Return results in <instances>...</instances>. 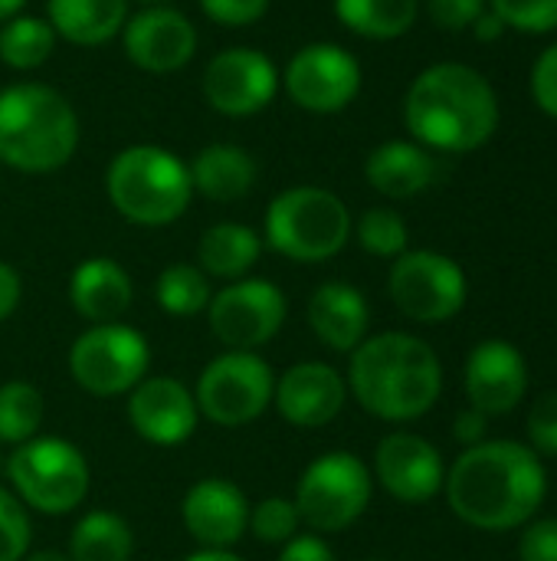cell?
<instances>
[{"label": "cell", "instance_id": "6da1fadb", "mask_svg": "<svg viewBox=\"0 0 557 561\" xmlns=\"http://www.w3.org/2000/svg\"><path fill=\"white\" fill-rule=\"evenodd\" d=\"M443 493L453 516L466 526L512 533L532 523L548 500V470L529 444L483 440L456 457Z\"/></svg>", "mask_w": 557, "mask_h": 561}, {"label": "cell", "instance_id": "7a4b0ae2", "mask_svg": "<svg viewBox=\"0 0 557 561\" xmlns=\"http://www.w3.org/2000/svg\"><path fill=\"white\" fill-rule=\"evenodd\" d=\"M404 122L427 151L466 154L496 135L499 95L479 69L466 62H437L410 82Z\"/></svg>", "mask_w": 557, "mask_h": 561}, {"label": "cell", "instance_id": "3957f363", "mask_svg": "<svg viewBox=\"0 0 557 561\" xmlns=\"http://www.w3.org/2000/svg\"><path fill=\"white\" fill-rule=\"evenodd\" d=\"M345 381L368 414L387 424H410L440 401L443 365L430 342L410 332H381L351 352Z\"/></svg>", "mask_w": 557, "mask_h": 561}, {"label": "cell", "instance_id": "277c9868", "mask_svg": "<svg viewBox=\"0 0 557 561\" xmlns=\"http://www.w3.org/2000/svg\"><path fill=\"white\" fill-rule=\"evenodd\" d=\"M79 148V115L62 92L43 82L0 89V161L23 174H49Z\"/></svg>", "mask_w": 557, "mask_h": 561}, {"label": "cell", "instance_id": "5b68a950", "mask_svg": "<svg viewBox=\"0 0 557 561\" xmlns=\"http://www.w3.org/2000/svg\"><path fill=\"white\" fill-rule=\"evenodd\" d=\"M112 207L138 227H167L190 207L194 184L187 164L161 145L121 148L105 171Z\"/></svg>", "mask_w": 557, "mask_h": 561}, {"label": "cell", "instance_id": "8992f818", "mask_svg": "<svg viewBox=\"0 0 557 561\" xmlns=\"http://www.w3.org/2000/svg\"><path fill=\"white\" fill-rule=\"evenodd\" d=\"M348 204L325 187H289L266 210V243L292 263H325L351 240Z\"/></svg>", "mask_w": 557, "mask_h": 561}, {"label": "cell", "instance_id": "52a82bcc", "mask_svg": "<svg viewBox=\"0 0 557 561\" xmlns=\"http://www.w3.org/2000/svg\"><path fill=\"white\" fill-rule=\"evenodd\" d=\"M3 473L13 496L43 516H66L89 496V463L79 447L59 437H33L20 444L7 457Z\"/></svg>", "mask_w": 557, "mask_h": 561}, {"label": "cell", "instance_id": "ba28073f", "mask_svg": "<svg viewBox=\"0 0 557 561\" xmlns=\"http://www.w3.org/2000/svg\"><path fill=\"white\" fill-rule=\"evenodd\" d=\"M371 493L374 477L368 463L348 450H335L305 467L292 503L299 510V519L312 533L328 536L355 526L371 506Z\"/></svg>", "mask_w": 557, "mask_h": 561}, {"label": "cell", "instance_id": "9c48e42d", "mask_svg": "<svg viewBox=\"0 0 557 561\" xmlns=\"http://www.w3.org/2000/svg\"><path fill=\"white\" fill-rule=\"evenodd\" d=\"M148 365H151V348L144 335L121 322L92 325L69 348L72 381L95 398L128 394L135 385L148 378Z\"/></svg>", "mask_w": 557, "mask_h": 561}, {"label": "cell", "instance_id": "30bf717a", "mask_svg": "<svg viewBox=\"0 0 557 561\" xmlns=\"http://www.w3.org/2000/svg\"><path fill=\"white\" fill-rule=\"evenodd\" d=\"M276 375L256 352H223L197 378V411L217 427H243L272 404Z\"/></svg>", "mask_w": 557, "mask_h": 561}, {"label": "cell", "instance_id": "8fae6325", "mask_svg": "<svg viewBox=\"0 0 557 561\" xmlns=\"http://www.w3.org/2000/svg\"><path fill=\"white\" fill-rule=\"evenodd\" d=\"M394 306L423 325L450 322L469 299V279L456 260L437 250H407L394 260L387 276Z\"/></svg>", "mask_w": 557, "mask_h": 561}, {"label": "cell", "instance_id": "7c38bea8", "mask_svg": "<svg viewBox=\"0 0 557 561\" xmlns=\"http://www.w3.org/2000/svg\"><path fill=\"white\" fill-rule=\"evenodd\" d=\"M286 296L269 279H236L223 286L210 306L207 322L220 345L230 352H256L286 325Z\"/></svg>", "mask_w": 557, "mask_h": 561}, {"label": "cell", "instance_id": "4fadbf2b", "mask_svg": "<svg viewBox=\"0 0 557 561\" xmlns=\"http://www.w3.org/2000/svg\"><path fill=\"white\" fill-rule=\"evenodd\" d=\"M289 99L312 115H335L361 92V62L338 43L302 46L279 72Z\"/></svg>", "mask_w": 557, "mask_h": 561}, {"label": "cell", "instance_id": "5bb4252c", "mask_svg": "<svg viewBox=\"0 0 557 561\" xmlns=\"http://www.w3.org/2000/svg\"><path fill=\"white\" fill-rule=\"evenodd\" d=\"M276 62L250 46L220 49L204 69V99L227 118H246L263 112L279 92Z\"/></svg>", "mask_w": 557, "mask_h": 561}, {"label": "cell", "instance_id": "9a60e30c", "mask_svg": "<svg viewBox=\"0 0 557 561\" xmlns=\"http://www.w3.org/2000/svg\"><path fill=\"white\" fill-rule=\"evenodd\" d=\"M371 477L397 503L420 506L443 493L446 463H443V454L427 437L410 434V431H394L378 444Z\"/></svg>", "mask_w": 557, "mask_h": 561}, {"label": "cell", "instance_id": "2e32d148", "mask_svg": "<svg viewBox=\"0 0 557 561\" xmlns=\"http://www.w3.org/2000/svg\"><path fill=\"white\" fill-rule=\"evenodd\" d=\"M118 36H121L125 56L138 69L154 72V76L184 69L197 53V26L174 3L141 7L138 13H128Z\"/></svg>", "mask_w": 557, "mask_h": 561}, {"label": "cell", "instance_id": "e0dca14e", "mask_svg": "<svg viewBox=\"0 0 557 561\" xmlns=\"http://www.w3.org/2000/svg\"><path fill=\"white\" fill-rule=\"evenodd\" d=\"M463 388L469 408L483 411L486 417L512 414L529 394V362L522 348L506 339L479 342L466 358Z\"/></svg>", "mask_w": 557, "mask_h": 561}, {"label": "cell", "instance_id": "ac0fdd59", "mask_svg": "<svg viewBox=\"0 0 557 561\" xmlns=\"http://www.w3.org/2000/svg\"><path fill=\"white\" fill-rule=\"evenodd\" d=\"M128 421L138 437L158 447H177L194 437L200 411L194 391L171 375L144 378L128 391Z\"/></svg>", "mask_w": 557, "mask_h": 561}, {"label": "cell", "instance_id": "d6986e66", "mask_svg": "<svg viewBox=\"0 0 557 561\" xmlns=\"http://www.w3.org/2000/svg\"><path fill=\"white\" fill-rule=\"evenodd\" d=\"M348 401V381L325 362H299L276 378L272 404L292 427L315 431L332 424Z\"/></svg>", "mask_w": 557, "mask_h": 561}, {"label": "cell", "instance_id": "ffe728a7", "mask_svg": "<svg viewBox=\"0 0 557 561\" xmlns=\"http://www.w3.org/2000/svg\"><path fill=\"white\" fill-rule=\"evenodd\" d=\"M181 519L204 549H233L250 526V503L236 483L210 477L187 490Z\"/></svg>", "mask_w": 557, "mask_h": 561}, {"label": "cell", "instance_id": "44dd1931", "mask_svg": "<svg viewBox=\"0 0 557 561\" xmlns=\"http://www.w3.org/2000/svg\"><path fill=\"white\" fill-rule=\"evenodd\" d=\"M309 329L315 332V339L322 345H328L332 352L351 355L364 339H368V325H371V309L361 289H355L351 283H322L312 299H309Z\"/></svg>", "mask_w": 557, "mask_h": 561}, {"label": "cell", "instance_id": "7402d4cb", "mask_svg": "<svg viewBox=\"0 0 557 561\" xmlns=\"http://www.w3.org/2000/svg\"><path fill=\"white\" fill-rule=\"evenodd\" d=\"M131 296H135L131 276L125 273L121 263H115L108 256H92L72 270L69 302L92 325L118 322L128 312Z\"/></svg>", "mask_w": 557, "mask_h": 561}, {"label": "cell", "instance_id": "603a6c76", "mask_svg": "<svg viewBox=\"0 0 557 561\" xmlns=\"http://www.w3.org/2000/svg\"><path fill=\"white\" fill-rule=\"evenodd\" d=\"M364 178L378 194L391 201H410L433 184L437 161L417 141H384L368 154Z\"/></svg>", "mask_w": 557, "mask_h": 561}, {"label": "cell", "instance_id": "cb8c5ba5", "mask_svg": "<svg viewBox=\"0 0 557 561\" xmlns=\"http://www.w3.org/2000/svg\"><path fill=\"white\" fill-rule=\"evenodd\" d=\"M190 184L194 194H204L207 201L217 204H233L246 197L256 184V161L246 148L240 145H207L194 154L190 161Z\"/></svg>", "mask_w": 557, "mask_h": 561}, {"label": "cell", "instance_id": "d4e9b609", "mask_svg": "<svg viewBox=\"0 0 557 561\" xmlns=\"http://www.w3.org/2000/svg\"><path fill=\"white\" fill-rule=\"evenodd\" d=\"M46 20L72 46H102L128 20V0H46Z\"/></svg>", "mask_w": 557, "mask_h": 561}, {"label": "cell", "instance_id": "484cf974", "mask_svg": "<svg viewBox=\"0 0 557 561\" xmlns=\"http://www.w3.org/2000/svg\"><path fill=\"white\" fill-rule=\"evenodd\" d=\"M263 253V237L246 227V224H213L210 230H204L200 243H197V260L200 270L210 279H246V273L256 266Z\"/></svg>", "mask_w": 557, "mask_h": 561}, {"label": "cell", "instance_id": "4316f807", "mask_svg": "<svg viewBox=\"0 0 557 561\" xmlns=\"http://www.w3.org/2000/svg\"><path fill=\"white\" fill-rule=\"evenodd\" d=\"M135 556V533L131 526L108 510L85 513L69 539L72 561H131Z\"/></svg>", "mask_w": 557, "mask_h": 561}, {"label": "cell", "instance_id": "83f0119b", "mask_svg": "<svg viewBox=\"0 0 557 561\" xmlns=\"http://www.w3.org/2000/svg\"><path fill=\"white\" fill-rule=\"evenodd\" d=\"M420 0H335V16L364 39H397L417 23Z\"/></svg>", "mask_w": 557, "mask_h": 561}, {"label": "cell", "instance_id": "f1b7e54d", "mask_svg": "<svg viewBox=\"0 0 557 561\" xmlns=\"http://www.w3.org/2000/svg\"><path fill=\"white\" fill-rule=\"evenodd\" d=\"M53 49H56V33L43 16L16 13L0 26V62L16 72L39 69L53 56Z\"/></svg>", "mask_w": 557, "mask_h": 561}, {"label": "cell", "instance_id": "f546056e", "mask_svg": "<svg viewBox=\"0 0 557 561\" xmlns=\"http://www.w3.org/2000/svg\"><path fill=\"white\" fill-rule=\"evenodd\" d=\"M154 299L164 312L171 316H197L207 312L213 293H210V276L200 266L190 263H171L167 270H161L158 283H154Z\"/></svg>", "mask_w": 557, "mask_h": 561}, {"label": "cell", "instance_id": "4dcf8cb0", "mask_svg": "<svg viewBox=\"0 0 557 561\" xmlns=\"http://www.w3.org/2000/svg\"><path fill=\"white\" fill-rule=\"evenodd\" d=\"M46 404L39 388L26 381H7L0 385V444H26L39 434Z\"/></svg>", "mask_w": 557, "mask_h": 561}, {"label": "cell", "instance_id": "1f68e13d", "mask_svg": "<svg viewBox=\"0 0 557 561\" xmlns=\"http://www.w3.org/2000/svg\"><path fill=\"white\" fill-rule=\"evenodd\" d=\"M361 243L364 253L381 256V260H397L401 253H407L410 247V233L407 224L397 210L391 207H371L358 217L355 230H351Z\"/></svg>", "mask_w": 557, "mask_h": 561}, {"label": "cell", "instance_id": "d6a6232c", "mask_svg": "<svg viewBox=\"0 0 557 561\" xmlns=\"http://www.w3.org/2000/svg\"><path fill=\"white\" fill-rule=\"evenodd\" d=\"M299 510L292 500L286 496H269L259 500L256 506H250V533L263 542V546H286L289 539L299 536Z\"/></svg>", "mask_w": 557, "mask_h": 561}, {"label": "cell", "instance_id": "836d02e7", "mask_svg": "<svg viewBox=\"0 0 557 561\" xmlns=\"http://www.w3.org/2000/svg\"><path fill=\"white\" fill-rule=\"evenodd\" d=\"M30 539H33V526L26 516V506L0 490V561H23L30 556Z\"/></svg>", "mask_w": 557, "mask_h": 561}, {"label": "cell", "instance_id": "e575fe53", "mask_svg": "<svg viewBox=\"0 0 557 561\" xmlns=\"http://www.w3.org/2000/svg\"><path fill=\"white\" fill-rule=\"evenodd\" d=\"M492 13L522 33H552L557 30V0H489Z\"/></svg>", "mask_w": 557, "mask_h": 561}, {"label": "cell", "instance_id": "d590c367", "mask_svg": "<svg viewBox=\"0 0 557 561\" xmlns=\"http://www.w3.org/2000/svg\"><path fill=\"white\" fill-rule=\"evenodd\" d=\"M529 431V447L538 457H557V391L542 394L525 421Z\"/></svg>", "mask_w": 557, "mask_h": 561}, {"label": "cell", "instance_id": "8d00e7d4", "mask_svg": "<svg viewBox=\"0 0 557 561\" xmlns=\"http://www.w3.org/2000/svg\"><path fill=\"white\" fill-rule=\"evenodd\" d=\"M522 561H557V516H542L525 523L519 539Z\"/></svg>", "mask_w": 557, "mask_h": 561}, {"label": "cell", "instance_id": "74e56055", "mask_svg": "<svg viewBox=\"0 0 557 561\" xmlns=\"http://www.w3.org/2000/svg\"><path fill=\"white\" fill-rule=\"evenodd\" d=\"M200 10L220 26H253L266 16L269 0H200Z\"/></svg>", "mask_w": 557, "mask_h": 561}, {"label": "cell", "instance_id": "f35d334b", "mask_svg": "<svg viewBox=\"0 0 557 561\" xmlns=\"http://www.w3.org/2000/svg\"><path fill=\"white\" fill-rule=\"evenodd\" d=\"M427 13L440 30L460 33L486 13V0H427Z\"/></svg>", "mask_w": 557, "mask_h": 561}, {"label": "cell", "instance_id": "ab89813d", "mask_svg": "<svg viewBox=\"0 0 557 561\" xmlns=\"http://www.w3.org/2000/svg\"><path fill=\"white\" fill-rule=\"evenodd\" d=\"M532 99L545 115L557 118V43L548 46L532 66Z\"/></svg>", "mask_w": 557, "mask_h": 561}, {"label": "cell", "instance_id": "60d3db41", "mask_svg": "<svg viewBox=\"0 0 557 561\" xmlns=\"http://www.w3.org/2000/svg\"><path fill=\"white\" fill-rule=\"evenodd\" d=\"M279 561H338V559H335L332 546H328L318 533H312V536H295V539H289V542L282 546V556H279Z\"/></svg>", "mask_w": 557, "mask_h": 561}, {"label": "cell", "instance_id": "b9f144b4", "mask_svg": "<svg viewBox=\"0 0 557 561\" xmlns=\"http://www.w3.org/2000/svg\"><path fill=\"white\" fill-rule=\"evenodd\" d=\"M486 431H489V417L476 408H463L456 417H453V440L466 447H476L486 440Z\"/></svg>", "mask_w": 557, "mask_h": 561}, {"label": "cell", "instance_id": "7bdbcfd3", "mask_svg": "<svg viewBox=\"0 0 557 561\" xmlns=\"http://www.w3.org/2000/svg\"><path fill=\"white\" fill-rule=\"evenodd\" d=\"M20 296H23L20 273L10 263H0V322L13 316V309L20 306Z\"/></svg>", "mask_w": 557, "mask_h": 561}, {"label": "cell", "instance_id": "ee69618b", "mask_svg": "<svg viewBox=\"0 0 557 561\" xmlns=\"http://www.w3.org/2000/svg\"><path fill=\"white\" fill-rule=\"evenodd\" d=\"M469 30L476 33V39H483V43H492V39H499V36H502L509 26H506V23H502V20H499V16H496L489 7H486V13H483V16H479V20H476Z\"/></svg>", "mask_w": 557, "mask_h": 561}, {"label": "cell", "instance_id": "f6af8a7d", "mask_svg": "<svg viewBox=\"0 0 557 561\" xmlns=\"http://www.w3.org/2000/svg\"><path fill=\"white\" fill-rule=\"evenodd\" d=\"M184 561H243L236 552H230V549H200V552H194V556H187Z\"/></svg>", "mask_w": 557, "mask_h": 561}, {"label": "cell", "instance_id": "bcb514c9", "mask_svg": "<svg viewBox=\"0 0 557 561\" xmlns=\"http://www.w3.org/2000/svg\"><path fill=\"white\" fill-rule=\"evenodd\" d=\"M23 3H26V0H0V23L13 20V16L23 10Z\"/></svg>", "mask_w": 557, "mask_h": 561}, {"label": "cell", "instance_id": "7dc6e473", "mask_svg": "<svg viewBox=\"0 0 557 561\" xmlns=\"http://www.w3.org/2000/svg\"><path fill=\"white\" fill-rule=\"evenodd\" d=\"M23 561H72L69 556H62V552H33V556H26Z\"/></svg>", "mask_w": 557, "mask_h": 561}, {"label": "cell", "instance_id": "c3c4849f", "mask_svg": "<svg viewBox=\"0 0 557 561\" xmlns=\"http://www.w3.org/2000/svg\"><path fill=\"white\" fill-rule=\"evenodd\" d=\"M128 3H138V7H167L174 0H128Z\"/></svg>", "mask_w": 557, "mask_h": 561}, {"label": "cell", "instance_id": "681fc988", "mask_svg": "<svg viewBox=\"0 0 557 561\" xmlns=\"http://www.w3.org/2000/svg\"><path fill=\"white\" fill-rule=\"evenodd\" d=\"M3 463H7V460H3V454H0V473H3Z\"/></svg>", "mask_w": 557, "mask_h": 561}, {"label": "cell", "instance_id": "f907efd6", "mask_svg": "<svg viewBox=\"0 0 557 561\" xmlns=\"http://www.w3.org/2000/svg\"><path fill=\"white\" fill-rule=\"evenodd\" d=\"M374 561H381V559H374Z\"/></svg>", "mask_w": 557, "mask_h": 561}]
</instances>
